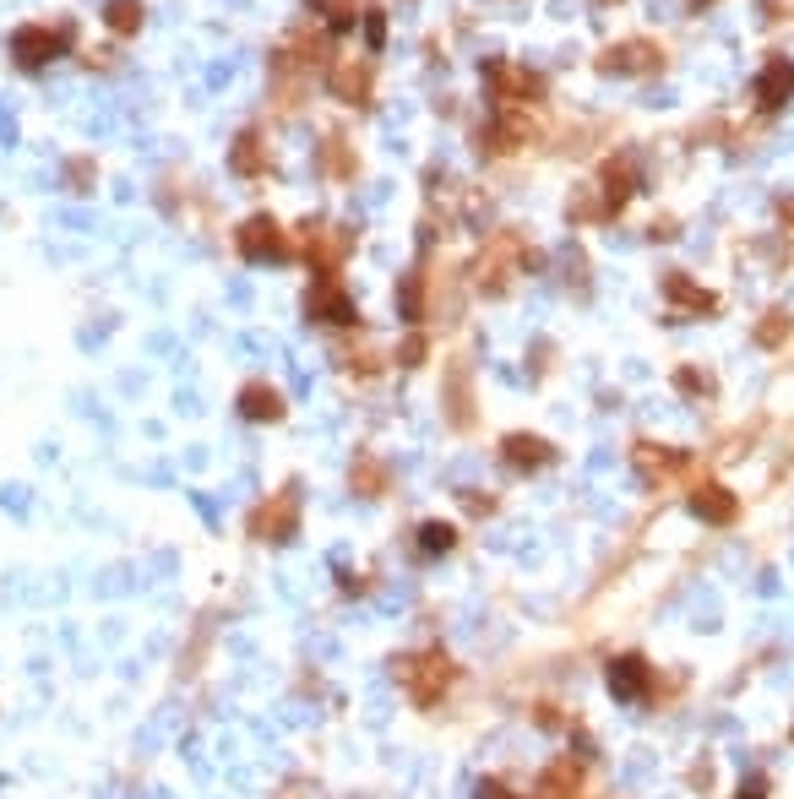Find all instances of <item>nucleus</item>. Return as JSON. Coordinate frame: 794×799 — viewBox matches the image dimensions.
<instances>
[{"mask_svg":"<svg viewBox=\"0 0 794 799\" xmlns=\"http://www.w3.org/2000/svg\"><path fill=\"white\" fill-rule=\"evenodd\" d=\"M240 414H245V419H256V424H262V419H267V424H278V419H283V397H278V386L251 381V386L240 392Z\"/></svg>","mask_w":794,"mask_h":799,"instance_id":"nucleus-10","label":"nucleus"},{"mask_svg":"<svg viewBox=\"0 0 794 799\" xmlns=\"http://www.w3.org/2000/svg\"><path fill=\"white\" fill-rule=\"evenodd\" d=\"M403 685L414 702H436V696L446 691V680H452V664H446L441 653H425V658H403Z\"/></svg>","mask_w":794,"mask_h":799,"instance_id":"nucleus-2","label":"nucleus"},{"mask_svg":"<svg viewBox=\"0 0 794 799\" xmlns=\"http://www.w3.org/2000/svg\"><path fill=\"white\" fill-rule=\"evenodd\" d=\"M365 33H370V49H381V39H387V22H381V11H370V17H365Z\"/></svg>","mask_w":794,"mask_h":799,"instance_id":"nucleus-22","label":"nucleus"},{"mask_svg":"<svg viewBox=\"0 0 794 799\" xmlns=\"http://www.w3.org/2000/svg\"><path fill=\"white\" fill-rule=\"evenodd\" d=\"M610 691L620 702H637L642 691H648V664L642 658H615L610 664Z\"/></svg>","mask_w":794,"mask_h":799,"instance_id":"nucleus-11","label":"nucleus"},{"mask_svg":"<svg viewBox=\"0 0 794 799\" xmlns=\"http://www.w3.org/2000/svg\"><path fill=\"white\" fill-rule=\"evenodd\" d=\"M550 446L539 441V435H506V463H512L517 473H528V468H544L550 463Z\"/></svg>","mask_w":794,"mask_h":799,"instance_id":"nucleus-13","label":"nucleus"},{"mask_svg":"<svg viewBox=\"0 0 794 799\" xmlns=\"http://www.w3.org/2000/svg\"><path fill=\"white\" fill-rule=\"evenodd\" d=\"M702 6H713V0H691V11H702Z\"/></svg>","mask_w":794,"mask_h":799,"instance_id":"nucleus-25","label":"nucleus"},{"mask_svg":"<svg viewBox=\"0 0 794 799\" xmlns=\"http://www.w3.org/2000/svg\"><path fill=\"white\" fill-rule=\"evenodd\" d=\"M234 245H240L245 261H283L289 256V234H283L278 218H267V212L245 218L240 229H234Z\"/></svg>","mask_w":794,"mask_h":799,"instance_id":"nucleus-1","label":"nucleus"},{"mask_svg":"<svg viewBox=\"0 0 794 799\" xmlns=\"http://www.w3.org/2000/svg\"><path fill=\"white\" fill-rule=\"evenodd\" d=\"M659 44H648V39H626V44H615L610 55L599 60L604 71H615V77H648V71H659Z\"/></svg>","mask_w":794,"mask_h":799,"instance_id":"nucleus-4","label":"nucleus"},{"mask_svg":"<svg viewBox=\"0 0 794 799\" xmlns=\"http://www.w3.org/2000/svg\"><path fill=\"white\" fill-rule=\"evenodd\" d=\"M631 191H637V174H631L626 158L604 164V212H620V207L631 202Z\"/></svg>","mask_w":794,"mask_h":799,"instance_id":"nucleus-12","label":"nucleus"},{"mask_svg":"<svg viewBox=\"0 0 794 799\" xmlns=\"http://www.w3.org/2000/svg\"><path fill=\"white\" fill-rule=\"evenodd\" d=\"M479 799H512V789H506V783H479Z\"/></svg>","mask_w":794,"mask_h":799,"instance_id":"nucleus-23","label":"nucleus"},{"mask_svg":"<svg viewBox=\"0 0 794 799\" xmlns=\"http://www.w3.org/2000/svg\"><path fill=\"white\" fill-rule=\"evenodd\" d=\"M88 180H93V164H88V158H71V164H66V185H71V191H88Z\"/></svg>","mask_w":794,"mask_h":799,"instance_id":"nucleus-20","label":"nucleus"},{"mask_svg":"<svg viewBox=\"0 0 794 799\" xmlns=\"http://www.w3.org/2000/svg\"><path fill=\"white\" fill-rule=\"evenodd\" d=\"M419 533H425V539H419V544H425L430 555H436V549H441V555H446V549H452V528H446V522H425V528H419Z\"/></svg>","mask_w":794,"mask_h":799,"instance_id":"nucleus-19","label":"nucleus"},{"mask_svg":"<svg viewBox=\"0 0 794 799\" xmlns=\"http://www.w3.org/2000/svg\"><path fill=\"white\" fill-rule=\"evenodd\" d=\"M294 517H300V501H294V490H283V495H272V501L256 511L251 528H256V539H289Z\"/></svg>","mask_w":794,"mask_h":799,"instance_id":"nucleus-7","label":"nucleus"},{"mask_svg":"<svg viewBox=\"0 0 794 799\" xmlns=\"http://www.w3.org/2000/svg\"><path fill=\"white\" fill-rule=\"evenodd\" d=\"M572 794H577V767L572 761H555L539 778V799H572Z\"/></svg>","mask_w":794,"mask_h":799,"instance_id":"nucleus-15","label":"nucleus"},{"mask_svg":"<svg viewBox=\"0 0 794 799\" xmlns=\"http://www.w3.org/2000/svg\"><path fill=\"white\" fill-rule=\"evenodd\" d=\"M104 22H109V33L131 39V33L142 28V0H109V6H104Z\"/></svg>","mask_w":794,"mask_h":799,"instance_id":"nucleus-16","label":"nucleus"},{"mask_svg":"<svg viewBox=\"0 0 794 799\" xmlns=\"http://www.w3.org/2000/svg\"><path fill=\"white\" fill-rule=\"evenodd\" d=\"M784 332H789V316H784V310H773V316H767L762 327H756V343H762V348H773Z\"/></svg>","mask_w":794,"mask_h":799,"instance_id":"nucleus-18","label":"nucleus"},{"mask_svg":"<svg viewBox=\"0 0 794 799\" xmlns=\"http://www.w3.org/2000/svg\"><path fill=\"white\" fill-rule=\"evenodd\" d=\"M66 44V33H55V28H17V39H11V55H17V66L22 71H39L44 60H55V49Z\"/></svg>","mask_w":794,"mask_h":799,"instance_id":"nucleus-5","label":"nucleus"},{"mask_svg":"<svg viewBox=\"0 0 794 799\" xmlns=\"http://www.w3.org/2000/svg\"><path fill=\"white\" fill-rule=\"evenodd\" d=\"M762 789H767V783H762V778H751V789H740V799H762Z\"/></svg>","mask_w":794,"mask_h":799,"instance_id":"nucleus-24","label":"nucleus"},{"mask_svg":"<svg viewBox=\"0 0 794 799\" xmlns=\"http://www.w3.org/2000/svg\"><path fill=\"white\" fill-rule=\"evenodd\" d=\"M229 164H234V174H262V169H267V164H262V136H256V131H240Z\"/></svg>","mask_w":794,"mask_h":799,"instance_id":"nucleus-17","label":"nucleus"},{"mask_svg":"<svg viewBox=\"0 0 794 799\" xmlns=\"http://www.w3.org/2000/svg\"><path fill=\"white\" fill-rule=\"evenodd\" d=\"M789 87H794V71L784 66V60H773V66L756 77V104H762V109H778V104L789 98Z\"/></svg>","mask_w":794,"mask_h":799,"instance_id":"nucleus-14","label":"nucleus"},{"mask_svg":"<svg viewBox=\"0 0 794 799\" xmlns=\"http://www.w3.org/2000/svg\"><path fill=\"white\" fill-rule=\"evenodd\" d=\"M664 294L675 299L680 316H702V310H713V305H718V299L707 294V289H697V283H691L686 272H669V278H664Z\"/></svg>","mask_w":794,"mask_h":799,"instance_id":"nucleus-8","label":"nucleus"},{"mask_svg":"<svg viewBox=\"0 0 794 799\" xmlns=\"http://www.w3.org/2000/svg\"><path fill=\"white\" fill-rule=\"evenodd\" d=\"M305 316H316V321H343V327H349L359 310H354V299L343 294L338 278H316V283H310V294H305Z\"/></svg>","mask_w":794,"mask_h":799,"instance_id":"nucleus-3","label":"nucleus"},{"mask_svg":"<svg viewBox=\"0 0 794 799\" xmlns=\"http://www.w3.org/2000/svg\"><path fill=\"white\" fill-rule=\"evenodd\" d=\"M397 359H403V365H419V359H425V337H408V343L397 348Z\"/></svg>","mask_w":794,"mask_h":799,"instance_id":"nucleus-21","label":"nucleus"},{"mask_svg":"<svg viewBox=\"0 0 794 799\" xmlns=\"http://www.w3.org/2000/svg\"><path fill=\"white\" fill-rule=\"evenodd\" d=\"M691 511H697L702 522H718V528H724V522H735V495L724 490V484H702L697 495H691Z\"/></svg>","mask_w":794,"mask_h":799,"instance_id":"nucleus-9","label":"nucleus"},{"mask_svg":"<svg viewBox=\"0 0 794 799\" xmlns=\"http://www.w3.org/2000/svg\"><path fill=\"white\" fill-rule=\"evenodd\" d=\"M327 82H332V93H338L343 104H365V98H370V60L338 55V60H332V71H327Z\"/></svg>","mask_w":794,"mask_h":799,"instance_id":"nucleus-6","label":"nucleus"}]
</instances>
